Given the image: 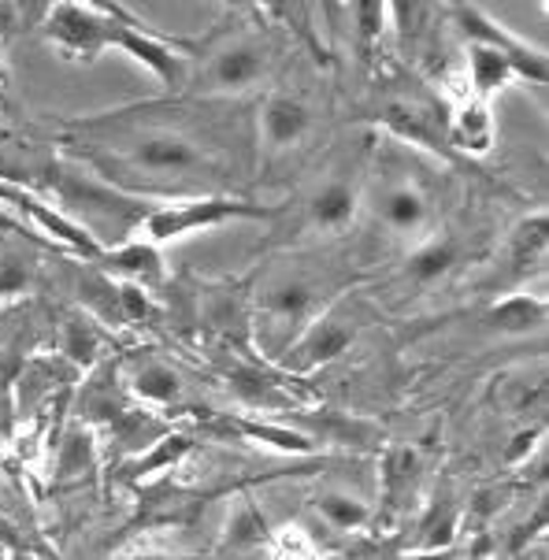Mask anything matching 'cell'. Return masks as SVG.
Wrapping results in <instances>:
<instances>
[{
    "label": "cell",
    "mask_w": 549,
    "mask_h": 560,
    "mask_svg": "<svg viewBox=\"0 0 549 560\" xmlns=\"http://www.w3.org/2000/svg\"><path fill=\"white\" fill-rule=\"evenodd\" d=\"M60 141L101 183L122 194L167 201V197L215 194L231 186V167L212 149L178 130L141 127L127 112L71 119Z\"/></svg>",
    "instance_id": "obj_1"
},
{
    "label": "cell",
    "mask_w": 549,
    "mask_h": 560,
    "mask_svg": "<svg viewBox=\"0 0 549 560\" xmlns=\"http://www.w3.org/2000/svg\"><path fill=\"white\" fill-rule=\"evenodd\" d=\"M234 26V23H231ZM172 45L189 60V82L183 93L197 97H238L268 79L271 49L257 31H226V23L212 34L172 37Z\"/></svg>",
    "instance_id": "obj_2"
},
{
    "label": "cell",
    "mask_w": 549,
    "mask_h": 560,
    "mask_svg": "<svg viewBox=\"0 0 549 560\" xmlns=\"http://www.w3.org/2000/svg\"><path fill=\"white\" fill-rule=\"evenodd\" d=\"M372 122L401 141V145L423 149V153L442 156L449 167H471L449 149L446 138V119H449V101L439 90H431L428 82L412 79V71H401L390 79L383 90L375 93L372 104Z\"/></svg>",
    "instance_id": "obj_3"
},
{
    "label": "cell",
    "mask_w": 549,
    "mask_h": 560,
    "mask_svg": "<svg viewBox=\"0 0 549 560\" xmlns=\"http://www.w3.org/2000/svg\"><path fill=\"white\" fill-rule=\"evenodd\" d=\"M282 208L279 205H260V201H245L238 194H186V197H167V201H153L145 215H141L135 238H145L153 245L167 242H183L189 234L215 231L226 223H268L279 220Z\"/></svg>",
    "instance_id": "obj_4"
},
{
    "label": "cell",
    "mask_w": 549,
    "mask_h": 560,
    "mask_svg": "<svg viewBox=\"0 0 549 560\" xmlns=\"http://www.w3.org/2000/svg\"><path fill=\"white\" fill-rule=\"evenodd\" d=\"M375 231L394 242H416L434 223V194L428 178H420L409 164H386L364 175V208Z\"/></svg>",
    "instance_id": "obj_5"
},
{
    "label": "cell",
    "mask_w": 549,
    "mask_h": 560,
    "mask_svg": "<svg viewBox=\"0 0 549 560\" xmlns=\"http://www.w3.org/2000/svg\"><path fill=\"white\" fill-rule=\"evenodd\" d=\"M327 308L324 287L305 271H282L257 293V338L264 353L279 360L287 346Z\"/></svg>",
    "instance_id": "obj_6"
},
{
    "label": "cell",
    "mask_w": 549,
    "mask_h": 560,
    "mask_svg": "<svg viewBox=\"0 0 549 560\" xmlns=\"http://www.w3.org/2000/svg\"><path fill=\"white\" fill-rule=\"evenodd\" d=\"M364 156H342L335 160L316 186L297 205V223L293 234H312V238H327V234H346L349 226L361 220L364 208Z\"/></svg>",
    "instance_id": "obj_7"
},
{
    "label": "cell",
    "mask_w": 549,
    "mask_h": 560,
    "mask_svg": "<svg viewBox=\"0 0 549 560\" xmlns=\"http://www.w3.org/2000/svg\"><path fill=\"white\" fill-rule=\"evenodd\" d=\"M479 238L476 234H460V231H428L423 238H416L405 253V260L397 264L390 287H397L405 298L412 293H428L439 282H446L449 275H457L464 264L476 260Z\"/></svg>",
    "instance_id": "obj_8"
},
{
    "label": "cell",
    "mask_w": 549,
    "mask_h": 560,
    "mask_svg": "<svg viewBox=\"0 0 549 560\" xmlns=\"http://www.w3.org/2000/svg\"><path fill=\"white\" fill-rule=\"evenodd\" d=\"M0 208H4V212H15L23 223H34V234L52 238L56 253H71V256H79L82 264H93L104 249L86 226L74 223L63 208L49 205L45 197H37L34 189H26L23 183L0 178Z\"/></svg>",
    "instance_id": "obj_9"
},
{
    "label": "cell",
    "mask_w": 549,
    "mask_h": 560,
    "mask_svg": "<svg viewBox=\"0 0 549 560\" xmlns=\"http://www.w3.org/2000/svg\"><path fill=\"white\" fill-rule=\"evenodd\" d=\"M119 19L116 15H104L97 8L82 4V0H60L52 8L49 19L42 26V37L60 49L68 60L74 63H93L101 52L112 49V26ZM127 23V19H122ZM135 26H145V23H135Z\"/></svg>",
    "instance_id": "obj_10"
},
{
    "label": "cell",
    "mask_w": 549,
    "mask_h": 560,
    "mask_svg": "<svg viewBox=\"0 0 549 560\" xmlns=\"http://www.w3.org/2000/svg\"><path fill=\"white\" fill-rule=\"evenodd\" d=\"M353 341H357V319L346 316L342 305H327L290 341L287 353L279 357V364L290 375H312L316 368H327L338 357H346L353 349Z\"/></svg>",
    "instance_id": "obj_11"
},
{
    "label": "cell",
    "mask_w": 549,
    "mask_h": 560,
    "mask_svg": "<svg viewBox=\"0 0 549 560\" xmlns=\"http://www.w3.org/2000/svg\"><path fill=\"white\" fill-rule=\"evenodd\" d=\"M257 135H260V153L268 160L290 156L312 135L308 101L297 97V93H268L257 112Z\"/></svg>",
    "instance_id": "obj_12"
},
{
    "label": "cell",
    "mask_w": 549,
    "mask_h": 560,
    "mask_svg": "<svg viewBox=\"0 0 549 560\" xmlns=\"http://www.w3.org/2000/svg\"><path fill=\"white\" fill-rule=\"evenodd\" d=\"M446 138H449V149L464 164H476V160L494 153L498 122H494V112H490V101L476 97V93H464L457 104H449Z\"/></svg>",
    "instance_id": "obj_13"
},
{
    "label": "cell",
    "mask_w": 549,
    "mask_h": 560,
    "mask_svg": "<svg viewBox=\"0 0 549 560\" xmlns=\"http://www.w3.org/2000/svg\"><path fill=\"white\" fill-rule=\"evenodd\" d=\"M446 15V8L439 0H386V19L394 26L397 52L405 63H416L428 56V49L439 42V19Z\"/></svg>",
    "instance_id": "obj_14"
},
{
    "label": "cell",
    "mask_w": 549,
    "mask_h": 560,
    "mask_svg": "<svg viewBox=\"0 0 549 560\" xmlns=\"http://www.w3.org/2000/svg\"><path fill=\"white\" fill-rule=\"evenodd\" d=\"M90 268H97L104 275H116V279H127L141 290H156V287H164V279H167L164 253H160V245L145 242V238H127L116 245H104L101 256L90 264Z\"/></svg>",
    "instance_id": "obj_15"
},
{
    "label": "cell",
    "mask_w": 549,
    "mask_h": 560,
    "mask_svg": "<svg viewBox=\"0 0 549 560\" xmlns=\"http://www.w3.org/2000/svg\"><path fill=\"white\" fill-rule=\"evenodd\" d=\"M501 279L498 282H513L527 279L532 271L546 268V212L527 215L513 234L501 245Z\"/></svg>",
    "instance_id": "obj_16"
},
{
    "label": "cell",
    "mask_w": 549,
    "mask_h": 560,
    "mask_svg": "<svg viewBox=\"0 0 549 560\" xmlns=\"http://www.w3.org/2000/svg\"><path fill=\"white\" fill-rule=\"evenodd\" d=\"M549 316V305L542 298H532V293H505V298H494L487 308H482V327L498 330V335L519 338L532 335V330H542Z\"/></svg>",
    "instance_id": "obj_17"
},
{
    "label": "cell",
    "mask_w": 549,
    "mask_h": 560,
    "mask_svg": "<svg viewBox=\"0 0 549 560\" xmlns=\"http://www.w3.org/2000/svg\"><path fill=\"white\" fill-rule=\"evenodd\" d=\"M349 19H353L357 63H361V71H372L386 34V0H349Z\"/></svg>",
    "instance_id": "obj_18"
},
{
    "label": "cell",
    "mask_w": 549,
    "mask_h": 560,
    "mask_svg": "<svg viewBox=\"0 0 549 560\" xmlns=\"http://www.w3.org/2000/svg\"><path fill=\"white\" fill-rule=\"evenodd\" d=\"M130 394L145 405H156V408H172L183 401V378H178L175 368L160 364V360H145L130 372Z\"/></svg>",
    "instance_id": "obj_19"
},
{
    "label": "cell",
    "mask_w": 549,
    "mask_h": 560,
    "mask_svg": "<svg viewBox=\"0 0 549 560\" xmlns=\"http://www.w3.org/2000/svg\"><path fill=\"white\" fill-rule=\"evenodd\" d=\"M226 423H231V431L242 434L245 442L268 445V450H279V453H297V457H305V453L316 450V439H308V434L293 431V427H282V423L253 420V416H242V420L226 416Z\"/></svg>",
    "instance_id": "obj_20"
},
{
    "label": "cell",
    "mask_w": 549,
    "mask_h": 560,
    "mask_svg": "<svg viewBox=\"0 0 549 560\" xmlns=\"http://www.w3.org/2000/svg\"><path fill=\"white\" fill-rule=\"evenodd\" d=\"M189 453H194V434H186V431H172V434H160V439L149 445V457L141 453L138 460H130L127 468V476L130 479H149V476H156V471H172L175 464H183Z\"/></svg>",
    "instance_id": "obj_21"
},
{
    "label": "cell",
    "mask_w": 549,
    "mask_h": 560,
    "mask_svg": "<svg viewBox=\"0 0 549 560\" xmlns=\"http://www.w3.org/2000/svg\"><path fill=\"white\" fill-rule=\"evenodd\" d=\"M457 527H460V509L453 505V493L442 490L439 498L431 501V509L423 512L420 520V553H439L446 549L453 538H457Z\"/></svg>",
    "instance_id": "obj_22"
},
{
    "label": "cell",
    "mask_w": 549,
    "mask_h": 560,
    "mask_svg": "<svg viewBox=\"0 0 549 560\" xmlns=\"http://www.w3.org/2000/svg\"><path fill=\"white\" fill-rule=\"evenodd\" d=\"M271 530L264 524L260 509L253 501H238V509L231 512V524H226V538L220 553H253V549L268 546Z\"/></svg>",
    "instance_id": "obj_23"
},
{
    "label": "cell",
    "mask_w": 549,
    "mask_h": 560,
    "mask_svg": "<svg viewBox=\"0 0 549 560\" xmlns=\"http://www.w3.org/2000/svg\"><path fill=\"white\" fill-rule=\"evenodd\" d=\"M226 386H231V394L249 408H290L293 405L290 397L282 394V386L264 372H257V368H234V372H226Z\"/></svg>",
    "instance_id": "obj_24"
},
{
    "label": "cell",
    "mask_w": 549,
    "mask_h": 560,
    "mask_svg": "<svg viewBox=\"0 0 549 560\" xmlns=\"http://www.w3.org/2000/svg\"><path fill=\"white\" fill-rule=\"evenodd\" d=\"M316 512L335 530H342V535L372 524V509H367L361 498H353V493H342V490H324V493H319V498H316Z\"/></svg>",
    "instance_id": "obj_25"
},
{
    "label": "cell",
    "mask_w": 549,
    "mask_h": 560,
    "mask_svg": "<svg viewBox=\"0 0 549 560\" xmlns=\"http://www.w3.org/2000/svg\"><path fill=\"white\" fill-rule=\"evenodd\" d=\"M420 476V453L416 450H390L386 453V501L390 509H401V501L412 493V482Z\"/></svg>",
    "instance_id": "obj_26"
},
{
    "label": "cell",
    "mask_w": 549,
    "mask_h": 560,
    "mask_svg": "<svg viewBox=\"0 0 549 560\" xmlns=\"http://www.w3.org/2000/svg\"><path fill=\"white\" fill-rule=\"evenodd\" d=\"M63 357H71L74 364L86 368L101 357V335L82 316H71L63 323Z\"/></svg>",
    "instance_id": "obj_27"
},
{
    "label": "cell",
    "mask_w": 549,
    "mask_h": 560,
    "mask_svg": "<svg viewBox=\"0 0 549 560\" xmlns=\"http://www.w3.org/2000/svg\"><path fill=\"white\" fill-rule=\"evenodd\" d=\"M542 431H546V423L538 420V423L532 427V431L516 434V439H513V450L505 453V460H509V464H519V460H527V457H532V450H535V442L542 439Z\"/></svg>",
    "instance_id": "obj_28"
},
{
    "label": "cell",
    "mask_w": 549,
    "mask_h": 560,
    "mask_svg": "<svg viewBox=\"0 0 549 560\" xmlns=\"http://www.w3.org/2000/svg\"><path fill=\"white\" fill-rule=\"evenodd\" d=\"M442 8H453V4H460V0H439Z\"/></svg>",
    "instance_id": "obj_29"
},
{
    "label": "cell",
    "mask_w": 549,
    "mask_h": 560,
    "mask_svg": "<svg viewBox=\"0 0 549 560\" xmlns=\"http://www.w3.org/2000/svg\"><path fill=\"white\" fill-rule=\"evenodd\" d=\"M4 553H8V549H4V546H0V557H4Z\"/></svg>",
    "instance_id": "obj_30"
}]
</instances>
